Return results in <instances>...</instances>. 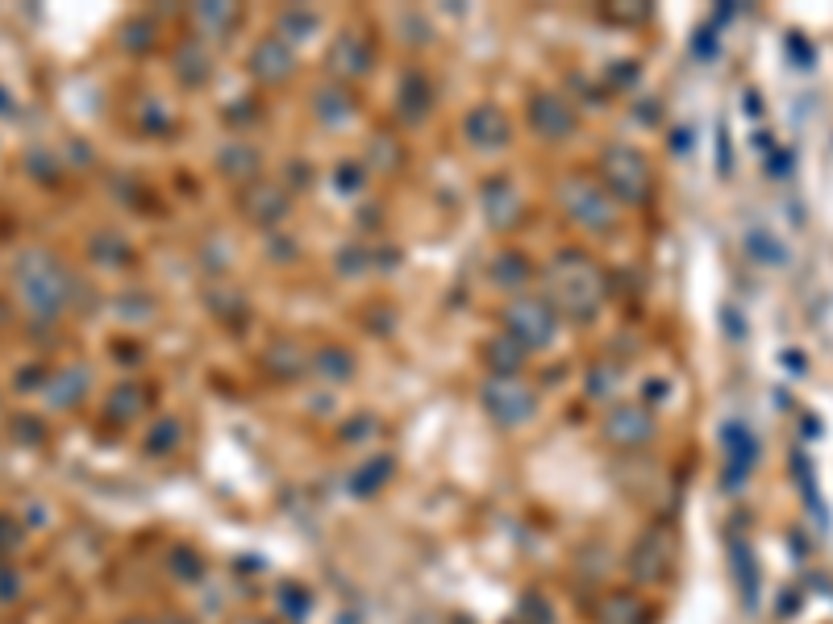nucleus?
<instances>
[{"label":"nucleus","mask_w":833,"mask_h":624,"mask_svg":"<svg viewBox=\"0 0 833 624\" xmlns=\"http://www.w3.org/2000/svg\"><path fill=\"white\" fill-rule=\"evenodd\" d=\"M467 138H471V146H479V150H500L504 142H509V121H504L500 109L484 104V109H475V113L467 117Z\"/></svg>","instance_id":"8"},{"label":"nucleus","mask_w":833,"mask_h":624,"mask_svg":"<svg viewBox=\"0 0 833 624\" xmlns=\"http://www.w3.org/2000/svg\"><path fill=\"white\" fill-rule=\"evenodd\" d=\"M125 624H150V620H125Z\"/></svg>","instance_id":"19"},{"label":"nucleus","mask_w":833,"mask_h":624,"mask_svg":"<svg viewBox=\"0 0 833 624\" xmlns=\"http://www.w3.org/2000/svg\"><path fill=\"white\" fill-rule=\"evenodd\" d=\"M667 566H671V537H667V533H646V537L638 541L634 558H629V570H634V579H638V583H650V579H659Z\"/></svg>","instance_id":"7"},{"label":"nucleus","mask_w":833,"mask_h":624,"mask_svg":"<svg viewBox=\"0 0 833 624\" xmlns=\"http://www.w3.org/2000/svg\"><path fill=\"white\" fill-rule=\"evenodd\" d=\"M175 446H180V425H175V421H163L155 433L146 437V450L150 454H171Z\"/></svg>","instance_id":"13"},{"label":"nucleus","mask_w":833,"mask_h":624,"mask_svg":"<svg viewBox=\"0 0 833 624\" xmlns=\"http://www.w3.org/2000/svg\"><path fill=\"white\" fill-rule=\"evenodd\" d=\"M17 292L34 317H59V308L67 300V275L59 271V263H50L46 254L30 250V254H21Z\"/></svg>","instance_id":"1"},{"label":"nucleus","mask_w":833,"mask_h":624,"mask_svg":"<svg viewBox=\"0 0 833 624\" xmlns=\"http://www.w3.org/2000/svg\"><path fill=\"white\" fill-rule=\"evenodd\" d=\"M509 325H513L517 346H546L554 337V317H550V308L538 304V300H513Z\"/></svg>","instance_id":"6"},{"label":"nucleus","mask_w":833,"mask_h":624,"mask_svg":"<svg viewBox=\"0 0 833 624\" xmlns=\"http://www.w3.org/2000/svg\"><path fill=\"white\" fill-rule=\"evenodd\" d=\"M650 433H654V425H650L646 408H617L609 416V441H617V446H642Z\"/></svg>","instance_id":"9"},{"label":"nucleus","mask_w":833,"mask_h":624,"mask_svg":"<svg viewBox=\"0 0 833 624\" xmlns=\"http://www.w3.org/2000/svg\"><path fill=\"white\" fill-rule=\"evenodd\" d=\"M17 591H21V579H17V570L0 562V608L13 604L17 600Z\"/></svg>","instance_id":"16"},{"label":"nucleus","mask_w":833,"mask_h":624,"mask_svg":"<svg viewBox=\"0 0 833 624\" xmlns=\"http://www.w3.org/2000/svg\"><path fill=\"white\" fill-rule=\"evenodd\" d=\"M642 620V608L634 600H613L609 612H604V624H638Z\"/></svg>","instance_id":"15"},{"label":"nucleus","mask_w":833,"mask_h":624,"mask_svg":"<svg viewBox=\"0 0 833 624\" xmlns=\"http://www.w3.org/2000/svg\"><path fill=\"white\" fill-rule=\"evenodd\" d=\"M484 404L500 425H525L538 412V396L517 375H492L484 387Z\"/></svg>","instance_id":"4"},{"label":"nucleus","mask_w":833,"mask_h":624,"mask_svg":"<svg viewBox=\"0 0 833 624\" xmlns=\"http://www.w3.org/2000/svg\"><path fill=\"white\" fill-rule=\"evenodd\" d=\"M384 466H388V462H371V466H367V471H384ZM375 483H380V475H367V479H359L355 487H359V491H371Z\"/></svg>","instance_id":"18"},{"label":"nucleus","mask_w":833,"mask_h":624,"mask_svg":"<svg viewBox=\"0 0 833 624\" xmlns=\"http://www.w3.org/2000/svg\"><path fill=\"white\" fill-rule=\"evenodd\" d=\"M317 367H325L321 375H325V379H334V383L350 379V358H346V354H338V350H325V354L317 358Z\"/></svg>","instance_id":"14"},{"label":"nucleus","mask_w":833,"mask_h":624,"mask_svg":"<svg viewBox=\"0 0 833 624\" xmlns=\"http://www.w3.org/2000/svg\"><path fill=\"white\" fill-rule=\"evenodd\" d=\"M550 283H554V300L559 308H567L571 317H592L600 304V271L579 254H559L550 267Z\"/></svg>","instance_id":"2"},{"label":"nucleus","mask_w":833,"mask_h":624,"mask_svg":"<svg viewBox=\"0 0 833 624\" xmlns=\"http://www.w3.org/2000/svg\"><path fill=\"white\" fill-rule=\"evenodd\" d=\"M559 200H563V208H567V217H571V221H579L584 229H609V225H613V217H617L613 196L604 192L600 184H592V179H584V175L563 179Z\"/></svg>","instance_id":"3"},{"label":"nucleus","mask_w":833,"mask_h":624,"mask_svg":"<svg viewBox=\"0 0 833 624\" xmlns=\"http://www.w3.org/2000/svg\"><path fill=\"white\" fill-rule=\"evenodd\" d=\"M330 67L338 71V75H363L367 67H371V50L359 42V38H338V46H334V55H330Z\"/></svg>","instance_id":"11"},{"label":"nucleus","mask_w":833,"mask_h":624,"mask_svg":"<svg viewBox=\"0 0 833 624\" xmlns=\"http://www.w3.org/2000/svg\"><path fill=\"white\" fill-rule=\"evenodd\" d=\"M17 541H21V529L9 525V516H0V550H13Z\"/></svg>","instance_id":"17"},{"label":"nucleus","mask_w":833,"mask_h":624,"mask_svg":"<svg viewBox=\"0 0 833 624\" xmlns=\"http://www.w3.org/2000/svg\"><path fill=\"white\" fill-rule=\"evenodd\" d=\"M534 125L542 129V134H550V138H563V134H571V129H575V117H571V109H567L563 100L538 96V104H534Z\"/></svg>","instance_id":"10"},{"label":"nucleus","mask_w":833,"mask_h":624,"mask_svg":"<svg viewBox=\"0 0 833 624\" xmlns=\"http://www.w3.org/2000/svg\"><path fill=\"white\" fill-rule=\"evenodd\" d=\"M604 175H609V184L617 192V200H642L646 188H650V171H646V159L638 150H629V146H617L604 154Z\"/></svg>","instance_id":"5"},{"label":"nucleus","mask_w":833,"mask_h":624,"mask_svg":"<svg viewBox=\"0 0 833 624\" xmlns=\"http://www.w3.org/2000/svg\"><path fill=\"white\" fill-rule=\"evenodd\" d=\"M288 67H292V59H288L284 42H263L255 50V71L263 75V80H280V75H288Z\"/></svg>","instance_id":"12"}]
</instances>
